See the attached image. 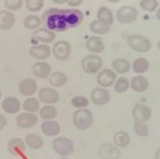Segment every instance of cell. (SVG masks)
<instances>
[{
  "mask_svg": "<svg viewBox=\"0 0 160 159\" xmlns=\"http://www.w3.org/2000/svg\"><path fill=\"white\" fill-rule=\"evenodd\" d=\"M41 21L45 28L53 32H64L70 29L65 9H48L42 14Z\"/></svg>",
  "mask_w": 160,
  "mask_h": 159,
  "instance_id": "6da1fadb",
  "label": "cell"
},
{
  "mask_svg": "<svg viewBox=\"0 0 160 159\" xmlns=\"http://www.w3.org/2000/svg\"><path fill=\"white\" fill-rule=\"evenodd\" d=\"M94 116L90 109H77L73 114V124L78 130L85 131L92 125Z\"/></svg>",
  "mask_w": 160,
  "mask_h": 159,
  "instance_id": "7a4b0ae2",
  "label": "cell"
},
{
  "mask_svg": "<svg viewBox=\"0 0 160 159\" xmlns=\"http://www.w3.org/2000/svg\"><path fill=\"white\" fill-rule=\"evenodd\" d=\"M102 66H103V61L98 55H87L81 61L82 69L88 74H95L99 73Z\"/></svg>",
  "mask_w": 160,
  "mask_h": 159,
  "instance_id": "3957f363",
  "label": "cell"
},
{
  "mask_svg": "<svg viewBox=\"0 0 160 159\" xmlns=\"http://www.w3.org/2000/svg\"><path fill=\"white\" fill-rule=\"evenodd\" d=\"M52 148L55 153L62 157H67L74 151V142L70 139L59 136L52 140Z\"/></svg>",
  "mask_w": 160,
  "mask_h": 159,
  "instance_id": "277c9868",
  "label": "cell"
},
{
  "mask_svg": "<svg viewBox=\"0 0 160 159\" xmlns=\"http://www.w3.org/2000/svg\"><path fill=\"white\" fill-rule=\"evenodd\" d=\"M127 42L131 48L137 52H147L152 47V42H150V40L140 34L129 36Z\"/></svg>",
  "mask_w": 160,
  "mask_h": 159,
  "instance_id": "5b68a950",
  "label": "cell"
},
{
  "mask_svg": "<svg viewBox=\"0 0 160 159\" xmlns=\"http://www.w3.org/2000/svg\"><path fill=\"white\" fill-rule=\"evenodd\" d=\"M138 17L137 8L132 6L125 5L121 7L116 13V18L121 24L133 23Z\"/></svg>",
  "mask_w": 160,
  "mask_h": 159,
  "instance_id": "8992f818",
  "label": "cell"
},
{
  "mask_svg": "<svg viewBox=\"0 0 160 159\" xmlns=\"http://www.w3.org/2000/svg\"><path fill=\"white\" fill-rule=\"evenodd\" d=\"M70 52H71V46L65 40L57 41L52 47L53 57L61 61H67L70 57Z\"/></svg>",
  "mask_w": 160,
  "mask_h": 159,
  "instance_id": "52a82bcc",
  "label": "cell"
},
{
  "mask_svg": "<svg viewBox=\"0 0 160 159\" xmlns=\"http://www.w3.org/2000/svg\"><path fill=\"white\" fill-rule=\"evenodd\" d=\"M38 97L41 102L46 105H53L60 101V94L56 89L52 87L40 88L38 92Z\"/></svg>",
  "mask_w": 160,
  "mask_h": 159,
  "instance_id": "ba28073f",
  "label": "cell"
},
{
  "mask_svg": "<svg viewBox=\"0 0 160 159\" xmlns=\"http://www.w3.org/2000/svg\"><path fill=\"white\" fill-rule=\"evenodd\" d=\"M92 102L98 106H103L110 102V94L106 88L95 87L90 93Z\"/></svg>",
  "mask_w": 160,
  "mask_h": 159,
  "instance_id": "9c48e42d",
  "label": "cell"
},
{
  "mask_svg": "<svg viewBox=\"0 0 160 159\" xmlns=\"http://www.w3.org/2000/svg\"><path fill=\"white\" fill-rule=\"evenodd\" d=\"M116 73L111 69H104L98 73L97 82L101 87H110L116 81Z\"/></svg>",
  "mask_w": 160,
  "mask_h": 159,
  "instance_id": "30bf717a",
  "label": "cell"
},
{
  "mask_svg": "<svg viewBox=\"0 0 160 159\" xmlns=\"http://www.w3.org/2000/svg\"><path fill=\"white\" fill-rule=\"evenodd\" d=\"M98 153L101 159H119L121 157L119 148L110 143L102 144L99 147Z\"/></svg>",
  "mask_w": 160,
  "mask_h": 159,
  "instance_id": "8fae6325",
  "label": "cell"
},
{
  "mask_svg": "<svg viewBox=\"0 0 160 159\" xmlns=\"http://www.w3.org/2000/svg\"><path fill=\"white\" fill-rule=\"evenodd\" d=\"M38 118L33 113H21L16 117V122L17 126L23 129H30L34 127L38 123Z\"/></svg>",
  "mask_w": 160,
  "mask_h": 159,
  "instance_id": "7c38bea8",
  "label": "cell"
},
{
  "mask_svg": "<svg viewBox=\"0 0 160 159\" xmlns=\"http://www.w3.org/2000/svg\"><path fill=\"white\" fill-rule=\"evenodd\" d=\"M133 118L135 121L147 122L152 116V110L150 107L143 104H137L132 110Z\"/></svg>",
  "mask_w": 160,
  "mask_h": 159,
  "instance_id": "4fadbf2b",
  "label": "cell"
},
{
  "mask_svg": "<svg viewBox=\"0 0 160 159\" xmlns=\"http://www.w3.org/2000/svg\"><path fill=\"white\" fill-rule=\"evenodd\" d=\"M18 90L22 96L25 97H32L38 90V84L33 78L27 77L24 78L20 82Z\"/></svg>",
  "mask_w": 160,
  "mask_h": 159,
  "instance_id": "5bb4252c",
  "label": "cell"
},
{
  "mask_svg": "<svg viewBox=\"0 0 160 159\" xmlns=\"http://www.w3.org/2000/svg\"><path fill=\"white\" fill-rule=\"evenodd\" d=\"M31 72L34 77L41 78V79H45L50 76L51 72H52V67L48 62L38 61L32 65Z\"/></svg>",
  "mask_w": 160,
  "mask_h": 159,
  "instance_id": "9a60e30c",
  "label": "cell"
},
{
  "mask_svg": "<svg viewBox=\"0 0 160 159\" xmlns=\"http://www.w3.org/2000/svg\"><path fill=\"white\" fill-rule=\"evenodd\" d=\"M29 53L35 60L44 61L50 57L51 48L47 44H39V45L32 46L29 49Z\"/></svg>",
  "mask_w": 160,
  "mask_h": 159,
  "instance_id": "2e32d148",
  "label": "cell"
},
{
  "mask_svg": "<svg viewBox=\"0 0 160 159\" xmlns=\"http://www.w3.org/2000/svg\"><path fill=\"white\" fill-rule=\"evenodd\" d=\"M86 48L93 54H100L105 50V46L103 39L100 36L93 35L87 40Z\"/></svg>",
  "mask_w": 160,
  "mask_h": 159,
  "instance_id": "e0dca14e",
  "label": "cell"
},
{
  "mask_svg": "<svg viewBox=\"0 0 160 159\" xmlns=\"http://www.w3.org/2000/svg\"><path fill=\"white\" fill-rule=\"evenodd\" d=\"M2 108L5 113L15 114L21 110V101L15 97H8L2 101Z\"/></svg>",
  "mask_w": 160,
  "mask_h": 159,
  "instance_id": "ac0fdd59",
  "label": "cell"
},
{
  "mask_svg": "<svg viewBox=\"0 0 160 159\" xmlns=\"http://www.w3.org/2000/svg\"><path fill=\"white\" fill-rule=\"evenodd\" d=\"M33 38L44 44L51 43L55 40L56 34L54 32L47 28H39L34 32Z\"/></svg>",
  "mask_w": 160,
  "mask_h": 159,
  "instance_id": "d6986e66",
  "label": "cell"
},
{
  "mask_svg": "<svg viewBox=\"0 0 160 159\" xmlns=\"http://www.w3.org/2000/svg\"><path fill=\"white\" fill-rule=\"evenodd\" d=\"M16 23L15 16L9 10L0 11V29L8 30Z\"/></svg>",
  "mask_w": 160,
  "mask_h": 159,
  "instance_id": "ffe728a7",
  "label": "cell"
},
{
  "mask_svg": "<svg viewBox=\"0 0 160 159\" xmlns=\"http://www.w3.org/2000/svg\"><path fill=\"white\" fill-rule=\"evenodd\" d=\"M130 87L132 90L134 91L137 93H141L147 90L149 87V81L143 75H139L137 74V76L132 78L130 82Z\"/></svg>",
  "mask_w": 160,
  "mask_h": 159,
  "instance_id": "44dd1931",
  "label": "cell"
},
{
  "mask_svg": "<svg viewBox=\"0 0 160 159\" xmlns=\"http://www.w3.org/2000/svg\"><path fill=\"white\" fill-rule=\"evenodd\" d=\"M41 131L45 136H56L61 132V126L56 121L47 120L41 125Z\"/></svg>",
  "mask_w": 160,
  "mask_h": 159,
  "instance_id": "7402d4cb",
  "label": "cell"
},
{
  "mask_svg": "<svg viewBox=\"0 0 160 159\" xmlns=\"http://www.w3.org/2000/svg\"><path fill=\"white\" fill-rule=\"evenodd\" d=\"M8 151L12 156H19L25 151V144L20 138H13L8 144Z\"/></svg>",
  "mask_w": 160,
  "mask_h": 159,
  "instance_id": "603a6c76",
  "label": "cell"
},
{
  "mask_svg": "<svg viewBox=\"0 0 160 159\" xmlns=\"http://www.w3.org/2000/svg\"><path fill=\"white\" fill-rule=\"evenodd\" d=\"M111 65L113 70L119 74H125L128 73L132 69V64L130 61L124 58L115 59L113 61Z\"/></svg>",
  "mask_w": 160,
  "mask_h": 159,
  "instance_id": "cb8c5ba5",
  "label": "cell"
},
{
  "mask_svg": "<svg viewBox=\"0 0 160 159\" xmlns=\"http://www.w3.org/2000/svg\"><path fill=\"white\" fill-rule=\"evenodd\" d=\"M68 76L63 72H54L51 73L48 77V82L51 86L57 88H61L64 87L68 82Z\"/></svg>",
  "mask_w": 160,
  "mask_h": 159,
  "instance_id": "d4e9b609",
  "label": "cell"
},
{
  "mask_svg": "<svg viewBox=\"0 0 160 159\" xmlns=\"http://www.w3.org/2000/svg\"><path fill=\"white\" fill-rule=\"evenodd\" d=\"M25 144L30 147V149L34 150H38L42 149L44 145V141L40 136L34 133H29L25 136Z\"/></svg>",
  "mask_w": 160,
  "mask_h": 159,
  "instance_id": "484cf974",
  "label": "cell"
},
{
  "mask_svg": "<svg viewBox=\"0 0 160 159\" xmlns=\"http://www.w3.org/2000/svg\"><path fill=\"white\" fill-rule=\"evenodd\" d=\"M97 20L111 26L114 22V17L112 11L107 7H101L97 12Z\"/></svg>",
  "mask_w": 160,
  "mask_h": 159,
  "instance_id": "4316f807",
  "label": "cell"
},
{
  "mask_svg": "<svg viewBox=\"0 0 160 159\" xmlns=\"http://www.w3.org/2000/svg\"><path fill=\"white\" fill-rule=\"evenodd\" d=\"M113 141L114 145L118 148H126L130 144V136L126 132L119 131L114 134Z\"/></svg>",
  "mask_w": 160,
  "mask_h": 159,
  "instance_id": "83f0119b",
  "label": "cell"
},
{
  "mask_svg": "<svg viewBox=\"0 0 160 159\" xmlns=\"http://www.w3.org/2000/svg\"><path fill=\"white\" fill-rule=\"evenodd\" d=\"M89 29L92 33L99 35H104L110 31V26L100 21L99 20H95L92 21L89 25Z\"/></svg>",
  "mask_w": 160,
  "mask_h": 159,
  "instance_id": "f1b7e54d",
  "label": "cell"
},
{
  "mask_svg": "<svg viewBox=\"0 0 160 159\" xmlns=\"http://www.w3.org/2000/svg\"><path fill=\"white\" fill-rule=\"evenodd\" d=\"M150 68V62L147 59L144 57L137 58L132 63V70L135 73L141 75L142 73H145L148 71Z\"/></svg>",
  "mask_w": 160,
  "mask_h": 159,
  "instance_id": "f546056e",
  "label": "cell"
},
{
  "mask_svg": "<svg viewBox=\"0 0 160 159\" xmlns=\"http://www.w3.org/2000/svg\"><path fill=\"white\" fill-rule=\"evenodd\" d=\"M57 115V109L52 105H45L39 109V116L45 121L54 119Z\"/></svg>",
  "mask_w": 160,
  "mask_h": 159,
  "instance_id": "4dcf8cb0",
  "label": "cell"
},
{
  "mask_svg": "<svg viewBox=\"0 0 160 159\" xmlns=\"http://www.w3.org/2000/svg\"><path fill=\"white\" fill-rule=\"evenodd\" d=\"M24 27L26 29H30V30H34L37 29L39 25L42 24L41 19L38 16L36 15H29L26 17H25V19L23 21Z\"/></svg>",
  "mask_w": 160,
  "mask_h": 159,
  "instance_id": "1f68e13d",
  "label": "cell"
},
{
  "mask_svg": "<svg viewBox=\"0 0 160 159\" xmlns=\"http://www.w3.org/2000/svg\"><path fill=\"white\" fill-rule=\"evenodd\" d=\"M23 109L27 113H36L40 109V103L35 97H29L25 99L23 103Z\"/></svg>",
  "mask_w": 160,
  "mask_h": 159,
  "instance_id": "d6a6232c",
  "label": "cell"
},
{
  "mask_svg": "<svg viewBox=\"0 0 160 159\" xmlns=\"http://www.w3.org/2000/svg\"><path fill=\"white\" fill-rule=\"evenodd\" d=\"M130 87V82L125 77H120L114 82V91L118 94H122Z\"/></svg>",
  "mask_w": 160,
  "mask_h": 159,
  "instance_id": "836d02e7",
  "label": "cell"
},
{
  "mask_svg": "<svg viewBox=\"0 0 160 159\" xmlns=\"http://www.w3.org/2000/svg\"><path fill=\"white\" fill-rule=\"evenodd\" d=\"M134 132H135L137 136H141V137H145L150 133V129H149V127L145 122L135 121Z\"/></svg>",
  "mask_w": 160,
  "mask_h": 159,
  "instance_id": "e575fe53",
  "label": "cell"
},
{
  "mask_svg": "<svg viewBox=\"0 0 160 159\" xmlns=\"http://www.w3.org/2000/svg\"><path fill=\"white\" fill-rule=\"evenodd\" d=\"M89 100L82 96H76L71 99V105L76 109H85L89 105Z\"/></svg>",
  "mask_w": 160,
  "mask_h": 159,
  "instance_id": "d590c367",
  "label": "cell"
},
{
  "mask_svg": "<svg viewBox=\"0 0 160 159\" xmlns=\"http://www.w3.org/2000/svg\"><path fill=\"white\" fill-rule=\"evenodd\" d=\"M140 7L142 10L149 12H154L158 9V0H141Z\"/></svg>",
  "mask_w": 160,
  "mask_h": 159,
  "instance_id": "8d00e7d4",
  "label": "cell"
},
{
  "mask_svg": "<svg viewBox=\"0 0 160 159\" xmlns=\"http://www.w3.org/2000/svg\"><path fill=\"white\" fill-rule=\"evenodd\" d=\"M44 4V0H26L25 7L32 12H39Z\"/></svg>",
  "mask_w": 160,
  "mask_h": 159,
  "instance_id": "74e56055",
  "label": "cell"
},
{
  "mask_svg": "<svg viewBox=\"0 0 160 159\" xmlns=\"http://www.w3.org/2000/svg\"><path fill=\"white\" fill-rule=\"evenodd\" d=\"M4 4L8 10L18 11L23 5V0H5Z\"/></svg>",
  "mask_w": 160,
  "mask_h": 159,
  "instance_id": "f35d334b",
  "label": "cell"
},
{
  "mask_svg": "<svg viewBox=\"0 0 160 159\" xmlns=\"http://www.w3.org/2000/svg\"><path fill=\"white\" fill-rule=\"evenodd\" d=\"M83 0H66V3L72 7H77L82 4Z\"/></svg>",
  "mask_w": 160,
  "mask_h": 159,
  "instance_id": "ab89813d",
  "label": "cell"
},
{
  "mask_svg": "<svg viewBox=\"0 0 160 159\" xmlns=\"http://www.w3.org/2000/svg\"><path fill=\"white\" fill-rule=\"evenodd\" d=\"M7 124H8V121H7L6 117L2 113H0V131L2 130L6 127Z\"/></svg>",
  "mask_w": 160,
  "mask_h": 159,
  "instance_id": "60d3db41",
  "label": "cell"
},
{
  "mask_svg": "<svg viewBox=\"0 0 160 159\" xmlns=\"http://www.w3.org/2000/svg\"><path fill=\"white\" fill-rule=\"evenodd\" d=\"M53 2H55L57 4H63L66 2V0H52Z\"/></svg>",
  "mask_w": 160,
  "mask_h": 159,
  "instance_id": "b9f144b4",
  "label": "cell"
},
{
  "mask_svg": "<svg viewBox=\"0 0 160 159\" xmlns=\"http://www.w3.org/2000/svg\"><path fill=\"white\" fill-rule=\"evenodd\" d=\"M154 159H160V148L156 151L155 155H154Z\"/></svg>",
  "mask_w": 160,
  "mask_h": 159,
  "instance_id": "7bdbcfd3",
  "label": "cell"
},
{
  "mask_svg": "<svg viewBox=\"0 0 160 159\" xmlns=\"http://www.w3.org/2000/svg\"><path fill=\"white\" fill-rule=\"evenodd\" d=\"M155 16H156V18H157L158 21H160V7L157 9V11H156Z\"/></svg>",
  "mask_w": 160,
  "mask_h": 159,
  "instance_id": "ee69618b",
  "label": "cell"
},
{
  "mask_svg": "<svg viewBox=\"0 0 160 159\" xmlns=\"http://www.w3.org/2000/svg\"><path fill=\"white\" fill-rule=\"evenodd\" d=\"M106 1L110 2V3H118V2H119L121 0H106Z\"/></svg>",
  "mask_w": 160,
  "mask_h": 159,
  "instance_id": "f6af8a7d",
  "label": "cell"
},
{
  "mask_svg": "<svg viewBox=\"0 0 160 159\" xmlns=\"http://www.w3.org/2000/svg\"><path fill=\"white\" fill-rule=\"evenodd\" d=\"M157 46H158V49L160 51V40H159V41H158V45H157Z\"/></svg>",
  "mask_w": 160,
  "mask_h": 159,
  "instance_id": "bcb514c9",
  "label": "cell"
},
{
  "mask_svg": "<svg viewBox=\"0 0 160 159\" xmlns=\"http://www.w3.org/2000/svg\"><path fill=\"white\" fill-rule=\"evenodd\" d=\"M1 98H2V92H0V100H1Z\"/></svg>",
  "mask_w": 160,
  "mask_h": 159,
  "instance_id": "7dc6e473",
  "label": "cell"
},
{
  "mask_svg": "<svg viewBox=\"0 0 160 159\" xmlns=\"http://www.w3.org/2000/svg\"><path fill=\"white\" fill-rule=\"evenodd\" d=\"M61 159H70V158H67V157H64V158H61Z\"/></svg>",
  "mask_w": 160,
  "mask_h": 159,
  "instance_id": "c3c4849f",
  "label": "cell"
}]
</instances>
